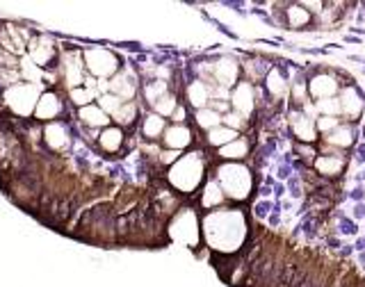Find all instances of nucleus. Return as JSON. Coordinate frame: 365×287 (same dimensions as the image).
I'll list each match as a JSON object with an SVG mask.
<instances>
[{"instance_id": "obj_1", "label": "nucleus", "mask_w": 365, "mask_h": 287, "mask_svg": "<svg viewBox=\"0 0 365 287\" xmlns=\"http://www.w3.org/2000/svg\"><path fill=\"white\" fill-rule=\"evenodd\" d=\"M201 231L210 249L220 254H233L247 237V219L240 210H212L203 219Z\"/></svg>"}, {"instance_id": "obj_2", "label": "nucleus", "mask_w": 365, "mask_h": 287, "mask_svg": "<svg viewBox=\"0 0 365 287\" xmlns=\"http://www.w3.org/2000/svg\"><path fill=\"white\" fill-rule=\"evenodd\" d=\"M217 182L222 185L224 194L233 201L249 199L254 180H251V171L237 162H228L217 169Z\"/></svg>"}, {"instance_id": "obj_3", "label": "nucleus", "mask_w": 365, "mask_h": 287, "mask_svg": "<svg viewBox=\"0 0 365 287\" xmlns=\"http://www.w3.org/2000/svg\"><path fill=\"white\" fill-rule=\"evenodd\" d=\"M203 160L199 157V153L194 155H182L178 162L171 167L169 171V180L178 192L182 194H192L194 189L199 187V182L203 178Z\"/></svg>"}, {"instance_id": "obj_4", "label": "nucleus", "mask_w": 365, "mask_h": 287, "mask_svg": "<svg viewBox=\"0 0 365 287\" xmlns=\"http://www.w3.org/2000/svg\"><path fill=\"white\" fill-rule=\"evenodd\" d=\"M171 237L176 239L178 244L182 246H194L199 242V224H197V216L190 210H182L174 224H171Z\"/></svg>"}, {"instance_id": "obj_5", "label": "nucleus", "mask_w": 365, "mask_h": 287, "mask_svg": "<svg viewBox=\"0 0 365 287\" xmlns=\"http://www.w3.org/2000/svg\"><path fill=\"white\" fill-rule=\"evenodd\" d=\"M308 94L315 100L336 98L340 94V83L331 73H317L313 75L311 83H308Z\"/></svg>"}, {"instance_id": "obj_6", "label": "nucleus", "mask_w": 365, "mask_h": 287, "mask_svg": "<svg viewBox=\"0 0 365 287\" xmlns=\"http://www.w3.org/2000/svg\"><path fill=\"white\" fill-rule=\"evenodd\" d=\"M231 105L235 112H240L242 117H249L251 112L256 108V91H254V85L251 83H240L235 87V91L231 94Z\"/></svg>"}, {"instance_id": "obj_7", "label": "nucleus", "mask_w": 365, "mask_h": 287, "mask_svg": "<svg viewBox=\"0 0 365 287\" xmlns=\"http://www.w3.org/2000/svg\"><path fill=\"white\" fill-rule=\"evenodd\" d=\"M290 128H292L297 140H302L304 144H313L317 140V123L304 112L290 114Z\"/></svg>"}, {"instance_id": "obj_8", "label": "nucleus", "mask_w": 365, "mask_h": 287, "mask_svg": "<svg viewBox=\"0 0 365 287\" xmlns=\"http://www.w3.org/2000/svg\"><path fill=\"white\" fill-rule=\"evenodd\" d=\"M240 78V66L235 60H231V57H222V60H217L212 64V80L220 87H233L237 83Z\"/></svg>"}, {"instance_id": "obj_9", "label": "nucleus", "mask_w": 365, "mask_h": 287, "mask_svg": "<svg viewBox=\"0 0 365 287\" xmlns=\"http://www.w3.org/2000/svg\"><path fill=\"white\" fill-rule=\"evenodd\" d=\"M87 66L96 75H110L117 71V57L108 51H91L87 53Z\"/></svg>"}, {"instance_id": "obj_10", "label": "nucleus", "mask_w": 365, "mask_h": 287, "mask_svg": "<svg viewBox=\"0 0 365 287\" xmlns=\"http://www.w3.org/2000/svg\"><path fill=\"white\" fill-rule=\"evenodd\" d=\"M338 100H340V110H342V117H347L349 121H354L361 114L363 110V98L361 94L354 87H347L342 89L338 94Z\"/></svg>"}, {"instance_id": "obj_11", "label": "nucleus", "mask_w": 365, "mask_h": 287, "mask_svg": "<svg viewBox=\"0 0 365 287\" xmlns=\"http://www.w3.org/2000/svg\"><path fill=\"white\" fill-rule=\"evenodd\" d=\"M165 144L169 151H180V148H187L192 144V130L187 125H169L165 130Z\"/></svg>"}, {"instance_id": "obj_12", "label": "nucleus", "mask_w": 365, "mask_h": 287, "mask_svg": "<svg viewBox=\"0 0 365 287\" xmlns=\"http://www.w3.org/2000/svg\"><path fill=\"white\" fill-rule=\"evenodd\" d=\"M187 98L197 110H203L210 105L208 100H212V89L208 83H203V80H194V83L187 87Z\"/></svg>"}, {"instance_id": "obj_13", "label": "nucleus", "mask_w": 365, "mask_h": 287, "mask_svg": "<svg viewBox=\"0 0 365 287\" xmlns=\"http://www.w3.org/2000/svg\"><path fill=\"white\" fill-rule=\"evenodd\" d=\"M354 137H356V135H354V128H351V125L340 123L334 132L324 137V144L331 146V148H336V151H342V148H349V146L354 144Z\"/></svg>"}, {"instance_id": "obj_14", "label": "nucleus", "mask_w": 365, "mask_h": 287, "mask_svg": "<svg viewBox=\"0 0 365 287\" xmlns=\"http://www.w3.org/2000/svg\"><path fill=\"white\" fill-rule=\"evenodd\" d=\"M315 169L322 176H329V178L340 176L342 169H345V157L342 155H319L315 160Z\"/></svg>"}, {"instance_id": "obj_15", "label": "nucleus", "mask_w": 365, "mask_h": 287, "mask_svg": "<svg viewBox=\"0 0 365 287\" xmlns=\"http://www.w3.org/2000/svg\"><path fill=\"white\" fill-rule=\"evenodd\" d=\"M226 194L222 189V185L217 180H210L208 185L203 187V194H201V205L205 210H212V208H220V205L224 203Z\"/></svg>"}, {"instance_id": "obj_16", "label": "nucleus", "mask_w": 365, "mask_h": 287, "mask_svg": "<svg viewBox=\"0 0 365 287\" xmlns=\"http://www.w3.org/2000/svg\"><path fill=\"white\" fill-rule=\"evenodd\" d=\"M197 125H199V128H203L205 132H210L215 128H220V125H224V114L215 112L212 108L197 110Z\"/></svg>"}, {"instance_id": "obj_17", "label": "nucleus", "mask_w": 365, "mask_h": 287, "mask_svg": "<svg viewBox=\"0 0 365 287\" xmlns=\"http://www.w3.org/2000/svg\"><path fill=\"white\" fill-rule=\"evenodd\" d=\"M247 153H249V142L245 140V137H237L235 142L220 148V157L228 160V162H237V160H242Z\"/></svg>"}, {"instance_id": "obj_18", "label": "nucleus", "mask_w": 365, "mask_h": 287, "mask_svg": "<svg viewBox=\"0 0 365 287\" xmlns=\"http://www.w3.org/2000/svg\"><path fill=\"white\" fill-rule=\"evenodd\" d=\"M265 89H267V94L274 96V98H281L285 94L288 83H285V78H283V73L279 71V68H272V71L265 75Z\"/></svg>"}, {"instance_id": "obj_19", "label": "nucleus", "mask_w": 365, "mask_h": 287, "mask_svg": "<svg viewBox=\"0 0 365 287\" xmlns=\"http://www.w3.org/2000/svg\"><path fill=\"white\" fill-rule=\"evenodd\" d=\"M110 91H112L114 96H119L121 100L123 98H133L135 96V83L125 73L114 75L112 83H110Z\"/></svg>"}, {"instance_id": "obj_20", "label": "nucleus", "mask_w": 365, "mask_h": 287, "mask_svg": "<svg viewBox=\"0 0 365 287\" xmlns=\"http://www.w3.org/2000/svg\"><path fill=\"white\" fill-rule=\"evenodd\" d=\"M205 140H208L210 146L224 148V146H228L231 142L237 140V132L231 130V128H226V125H220V128H215V130H210L208 135H205Z\"/></svg>"}, {"instance_id": "obj_21", "label": "nucleus", "mask_w": 365, "mask_h": 287, "mask_svg": "<svg viewBox=\"0 0 365 287\" xmlns=\"http://www.w3.org/2000/svg\"><path fill=\"white\" fill-rule=\"evenodd\" d=\"M285 21H288L290 28H302L311 23V14H308V9L304 5H290L285 9Z\"/></svg>"}, {"instance_id": "obj_22", "label": "nucleus", "mask_w": 365, "mask_h": 287, "mask_svg": "<svg viewBox=\"0 0 365 287\" xmlns=\"http://www.w3.org/2000/svg\"><path fill=\"white\" fill-rule=\"evenodd\" d=\"M80 119H83L87 125H94V128H101V125L110 123L108 114L103 112L101 108H96V105H87V108L80 110Z\"/></svg>"}, {"instance_id": "obj_23", "label": "nucleus", "mask_w": 365, "mask_h": 287, "mask_svg": "<svg viewBox=\"0 0 365 287\" xmlns=\"http://www.w3.org/2000/svg\"><path fill=\"white\" fill-rule=\"evenodd\" d=\"M60 100H57V96L53 94H46L39 103V108H37V117L39 119H53L57 112H60Z\"/></svg>"}, {"instance_id": "obj_24", "label": "nucleus", "mask_w": 365, "mask_h": 287, "mask_svg": "<svg viewBox=\"0 0 365 287\" xmlns=\"http://www.w3.org/2000/svg\"><path fill=\"white\" fill-rule=\"evenodd\" d=\"M121 142H123V135H121V130L119 128H106L101 132V146L106 148V151H117V148L121 146Z\"/></svg>"}, {"instance_id": "obj_25", "label": "nucleus", "mask_w": 365, "mask_h": 287, "mask_svg": "<svg viewBox=\"0 0 365 287\" xmlns=\"http://www.w3.org/2000/svg\"><path fill=\"white\" fill-rule=\"evenodd\" d=\"M165 119L160 117V114H151V117H146L144 121V135L148 137V140H155V137L165 135Z\"/></svg>"}, {"instance_id": "obj_26", "label": "nucleus", "mask_w": 365, "mask_h": 287, "mask_svg": "<svg viewBox=\"0 0 365 287\" xmlns=\"http://www.w3.org/2000/svg\"><path fill=\"white\" fill-rule=\"evenodd\" d=\"M46 135H48V142L53 148H64L68 144V137H66V130L64 125L55 123V125H48V130H46Z\"/></svg>"}, {"instance_id": "obj_27", "label": "nucleus", "mask_w": 365, "mask_h": 287, "mask_svg": "<svg viewBox=\"0 0 365 287\" xmlns=\"http://www.w3.org/2000/svg\"><path fill=\"white\" fill-rule=\"evenodd\" d=\"M315 110L322 114V117H338V114H342L338 96L327 98V100H315Z\"/></svg>"}, {"instance_id": "obj_28", "label": "nucleus", "mask_w": 365, "mask_h": 287, "mask_svg": "<svg viewBox=\"0 0 365 287\" xmlns=\"http://www.w3.org/2000/svg\"><path fill=\"white\" fill-rule=\"evenodd\" d=\"M144 94H146V100L151 103V105H155V103L167 96V83H163V80H155V83H148L146 89H144Z\"/></svg>"}, {"instance_id": "obj_29", "label": "nucleus", "mask_w": 365, "mask_h": 287, "mask_svg": "<svg viewBox=\"0 0 365 287\" xmlns=\"http://www.w3.org/2000/svg\"><path fill=\"white\" fill-rule=\"evenodd\" d=\"M176 98L171 96V94H167V96H163L160 98L155 105H153V110H155V114H160V117H171V114L176 112Z\"/></svg>"}, {"instance_id": "obj_30", "label": "nucleus", "mask_w": 365, "mask_h": 287, "mask_svg": "<svg viewBox=\"0 0 365 287\" xmlns=\"http://www.w3.org/2000/svg\"><path fill=\"white\" fill-rule=\"evenodd\" d=\"M135 114H137L135 103H123L121 110L114 114V121H117L119 125H130L135 121Z\"/></svg>"}, {"instance_id": "obj_31", "label": "nucleus", "mask_w": 365, "mask_h": 287, "mask_svg": "<svg viewBox=\"0 0 365 287\" xmlns=\"http://www.w3.org/2000/svg\"><path fill=\"white\" fill-rule=\"evenodd\" d=\"M224 125L226 128H231V130H235V132H240L247 125V117H242L240 112H226L224 114Z\"/></svg>"}, {"instance_id": "obj_32", "label": "nucleus", "mask_w": 365, "mask_h": 287, "mask_svg": "<svg viewBox=\"0 0 365 287\" xmlns=\"http://www.w3.org/2000/svg\"><path fill=\"white\" fill-rule=\"evenodd\" d=\"M121 105H123V100L119 96H114V94H106V96L101 98V110L106 112V114L110 112L112 117L121 110Z\"/></svg>"}, {"instance_id": "obj_33", "label": "nucleus", "mask_w": 365, "mask_h": 287, "mask_svg": "<svg viewBox=\"0 0 365 287\" xmlns=\"http://www.w3.org/2000/svg\"><path fill=\"white\" fill-rule=\"evenodd\" d=\"M315 123H317V130L327 137V135H331V132H334V130L338 128V125H340V119H338V117H319Z\"/></svg>"}, {"instance_id": "obj_34", "label": "nucleus", "mask_w": 365, "mask_h": 287, "mask_svg": "<svg viewBox=\"0 0 365 287\" xmlns=\"http://www.w3.org/2000/svg\"><path fill=\"white\" fill-rule=\"evenodd\" d=\"M71 98H73V103H78V105L87 108V103L94 98V94H91L89 89H73L71 91Z\"/></svg>"}, {"instance_id": "obj_35", "label": "nucleus", "mask_w": 365, "mask_h": 287, "mask_svg": "<svg viewBox=\"0 0 365 287\" xmlns=\"http://www.w3.org/2000/svg\"><path fill=\"white\" fill-rule=\"evenodd\" d=\"M292 98H294V103H306V85L304 83H294L292 85Z\"/></svg>"}, {"instance_id": "obj_36", "label": "nucleus", "mask_w": 365, "mask_h": 287, "mask_svg": "<svg viewBox=\"0 0 365 287\" xmlns=\"http://www.w3.org/2000/svg\"><path fill=\"white\" fill-rule=\"evenodd\" d=\"M171 117H174V123L182 125V121H185V110H182V108H176V112L171 114Z\"/></svg>"}, {"instance_id": "obj_37", "label": "nucleus", "mask_w": 365, "mask_h": 287, "mask_svg": "<svg viewBox=\"0 0 365 287\" xmlns=\"http://www.w3.org/2000/svg\"><path fill=\"white\" fill-rule=\"evenodd\" d=\"M297 151L304 153V157H313V155H315L313 148H311V146H306V144H299V146H297Z\"/></svg>"}]
</instances>
